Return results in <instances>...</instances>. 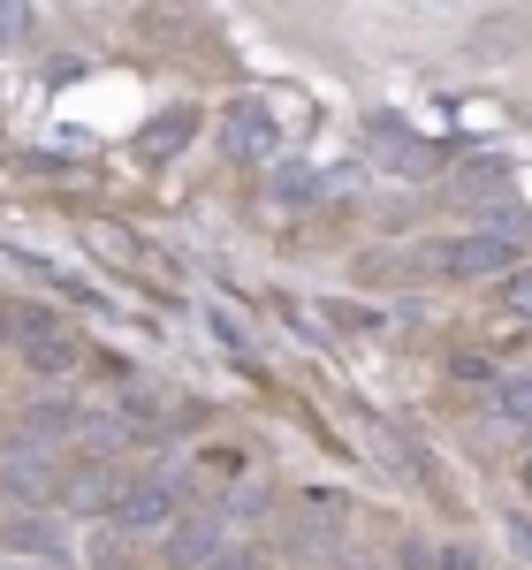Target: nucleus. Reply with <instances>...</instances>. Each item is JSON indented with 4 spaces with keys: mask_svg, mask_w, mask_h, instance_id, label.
Listing matches in <instances>:
<instances>
[{
    "mask_svg": "<svg viewBox=\"0 0 532 570\" xmlns=\"http://www.w3.org/2000/svg\"><path fill=\"white\" fill-rule=\"evenodd\" d=\"M434 570H487V556H480L472 540H449L442 556H434Z\"/></svg>",
    "mask_w": 532,
    "mask_h": 570,
    "instance_id": "15",
    "label": "nucleus"
},
{
    "mask_svg": "<svg viewBox=\"0 0 532 570\" xmlns=\"http://www.w3.org/2000/svg\"><path fill=\"white\" fill-rule=\"evenodd\" d=\"M61 494H69V510H91V518H99V510H115V494H122V472H115V464H99V456H85V464L61 480Z\"/></svg>",
    "mask_w": 532,
    "mask_h": 570,
    "instance_id": "6",
    "label": "nucleus"
},
{
    "mask_svg": "<svg viewBox=\"0 0 532 570\" xmlns=\"http://www.w3.org/2000/svg\"><path fill=\"white\" fill-rule=\"evenodd\" d=\"M31 39V0H0V46Z\"/></svg>",
    "mask_w": 532,
    "mask_h": 570,
    "instance_id": "13",
    "label": "nucleus"
},
{
    "mask_svg": "<svg viewBox=\"0 0 532 570\" xmlns=\"http://www.w3.org/2000/svg\"><path fill=\"white\" fill-rule=\"evenodd\" d=\"M510 259H518V236H502V228L464 236V244H442V266H449V274H510Z\"/></svg>",
    "mask_w": 532,
    "mask_h": 570,
    "instance_id": "5",
    "label": "nucleus"
},
{
    "mask_svg": "<svg viewBox=\"0 0 532 570\" xmlns=\"http://www.w3.org/2000/svg\"><path fill=\"white\" fill-rule=\"evenodd\" d=\"M115 518H122L130 532H160L168 518H176V487H168V480H122Z\"/></svg>",
    "mask_w": 532,
    "mask_h": 570,
    "instance_id": "4",
    "label": "nucleus"
},
{
    "mask_svg": "<svg viewBox=\"0 0 532 570\" xmlns=\"http://www.w3.org/2000/svg\"><path fill=\"white\" fill-rule=\"evenodd\" d=\"M373 145H381L396 168H411V176H418V168H434V153H426L418 137L403 130V115H373Z\"/></svg>",
    "mask_w": 532,
    "mask_h": 570,
    "instance_id": "7",
    "label": "nucleus"
},
{
    "mask_svg": "<svg viewBox=\"0 0 532 570\" xmlns=\"http://www.w3.org/2000/svg\"><path fill=\"white\" fill-rule=\"evenodd\" d=\"M0 494H8V502H46V494H53V449L16 434L0 449Z\"/></svg>",
    "mask_w": 532,
    "mask_h": 570,
    "instance_id": "3",
    "label": "nucleus"
},
{
    "mask_svg": "<svg viewBox=\"0 0 532 570\" xmlns=\"http://www.w3.org/2000/svg\"><path fill=\"white\" fill-rule=\"evenodd\" d=\"M91 236H99V252H107V259H130V236H122V228H107V220H99Z\"/></svg>",
    "mask_w": 532,
    "mask_h": 570,
    "instance_id": "16",
    "label": "nucleus"
},
{
    "mask_svg": "<svg viewBox=\"0 0 532 570\" xmlns=\"http://www.w3.org/2000/svg\"><path fill=\"white\" fill-rule=\"evenodd\" d=\"M0 570H53V563H0Z\"/></svg>",
    "mask_w": 532,
    "mask_h": 570,
    "instance_id": "18",
    "label": "nucleus"
},
{
    "mask_svg": "<svg viewBox=\"0 0 532 570\" xmlns=\"http://www.w3.org/2000/svg\"><path fill=\"white\" fill-rule=\"evenodd\" d=\"M190 137H198V115H190V107H176V115H160L152 130L137 137V153H145V160H176Z\"/></svg>",
    "mask_w": 532,
    "mask_h": 570,
    "instance_id": "8",
    "label": "nucleus"
},
{
    "mask_svg": "<svg viewBox=\"0 0 532 570\" xmlns=\"http://www.w3.org/2000/svg\"><path fill=\"white\" fill-rule=\"evenodd\" d=\"M525 487H532V464H525Z\"/></svg>",
    "mask_w": 532,
    "mask_h": 570,
    "instance_id": "19",
    "label": "nucleus"
},
{
    "mask_svg": "<svg viewBox=\"0 0 532 570\" xmlns=\"http://www.w3.org/2000/svg\"><path fill=\"white\" fill-rule=\"evenodd\" d=\"M8 343H16V357H23L31 373H46V381H53V373H77V365H85V343H77V335H69V327H61L53 312H23Z\"/></svg>",
    "mask_w": 532,
    "mask_h": 570,
    "instance_id": "1",
    "label": "nucleus"
},
{
    "mask_svg": "<svg viewBox=\"0 0 532 570\" xmlns=\"http://www.w3.org/2000/svg\"><path fill=\"white\" fill-rule=\"evenodd\" d=\"M69 426H77V411H69V403H39V411H23V419H16V434H23V441H61Z\"/></svg>",
    "mask_w": 532,
    "mask_h": 570,
    "instance_id": "10",
    "label": "nucleus"
},
{
    "mask_svg": "<svg viewBox=\"0 0 532 570\" xmlns=\"http://www.w3.org/2000/svg\"><path fill=\"white\" fill-rule=\"evenodd\" d=\"M168 556H176V563H214V556H221V532L190 518V525H176V532H168Z\"/></svg>",
    "mask_w": 532,
    "mask_h": 570,
    "instance_id": "9",
    "label": "nucleus"
},
{
    "mask_svg": "<svg viewBox=\"0 0 532 570\" xmlns=\"http://www.w3.org/2000/svg\"><path fill=\"white\" fill-rule=\"evenodd\" d=\"M502 305L518 312V320H532V266H510L502 274Z\"/></svg>",
    "mask_w": 532,
    "mask_h": 570,
    "instance_id": "12",
    "label": "nucleus"
},
{
    "mask_svg": "<svg viewBox=\"0 0 532 570\" xmlns=\"http://www.w3.org/2000/svg\"><path fill=\"white\" fill-rule=\"evenodd\" d=\"M456 190H464V198H502V190H510V176H502L494 160H480V168H464V183H456Z\"/></svg>",
    "mask_w": 532,
    "mask_h": 570,
    "instance_id": "11",
    "label": "nucleus"
},
{
    "mask_svg": "<svg viewBox=\"0 0 532 570\" xmlns=\"http://www.w3.org/2000/svg\"><path fill=\"white\" fill-rule=\"evenodd\" d=\"M494 403H502V419L532 426V381H502V389H494Z\"/></svg>",
    "mask_w": 532,
    "mask_h": 570,
    "instance_id": "14",
    "label": "nucleus"
},
{
    "mask_svg": "<svg viewBox=\"0 0 532 570\" xmlns=\"http://www.w3.org/2000/svg\"><path fill=\"white\" fill-rule=\"evenodd\" d=\"M221 145H228V160L266 168V160L282 153V122H274V107H266V99H236L228 122H221Z\"/></svg>",
    "mask_w": 532,
    "mask_h": 570,
    "instance_id": "2",
    "label": "nucleus"
},
{
    "mask_svg": "<svg viewBox=\"0 0 532 570\" xmlns=\"http://www.w3.org/2000/svg\"><path fill=\"white\" fill-rule=\"evenodd\" d=\"M8 335H16V320H8V305H0V351H8Z\"/></svg>",
    "mask_w": 532,
    "mask_h": 570,
    "instance_id": "17",
    "label": "nucleus"
}]
</instances>
